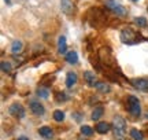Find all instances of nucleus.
Segmentation results:
<instances>
[{"label": "nucleus", "mask_w": 148, "mask_h": 140, "mask_svg": "<svg viewBox=\"0 0 148 140\" xmlns=\"http://www.w3.org/2000/svg\"><path fill=\"white\" fill-rule=\"evenodd\" d=\"M75 82H77V74L73 73V71L67 73V75H66V85L71 88L73 85H75Z\"/></svg>", "instance_id": "obj_10"}, {"label": "nucleus", "mask_w": 148, "mask_h": 140, "mask_svg": "<svg viewBox=\"0 0 148 140\" xmlns=\"http://www.w3.org/2000/svg\"><path fill=\"white\" fill-rule=\"evenodd\" d=\"M37 95H38L40 97H44V99L49 96V93H48V89H47V88H38V91H37Z\"/></svg>", "instance_id": "obj_21"}, {"label": "nucleus", "mask_w": 148, "mask_h": 140, "mask_svg": "<svg viewBox=\"0 0 148 140\" xmlns=\"http://www.w3.org/2000/svg\"><path fill=\"white\" fill-rule=\"evenodd\" d=\"M11 51H12L14 54H19V52H22V43L19 41V40H15V41L12 43V45H11Z\"/></svg>", "instance_id": "obj_17"}, {"label": "nucleus", "mask_w": 148, "mask_h": 140, "mask_svg": "<svg viewBox=\"0 0 148 140\" xmlns=\"http://www.w3.org/2000/svg\"><path fill=\"white\" fill-rule=\"evenodd\" d=\"M53 118H55V121L60 122V121L64 119V113L60 111V110H55V111H53Z\"/></svg>", "instance_id": "obj_19"}, {"label": "nucleus", "mask_w": 148, "mask_h": 140, "mask_svg": "<svg viewBox=\"0 0 148 140\" xmlns=\"http://www.w3.org/2000/svg\"><path fill=\"white\" fill-rule=\"evenodd\" d=\"M8 113L11 115H14V117H18V118H22L23 115H25V108L22 107L21 103H14V104H11L10 108H8Z\"/></svg>", "instance_id": "obj_4"}, {"label": "nucleus", "mask_w": 148, "mask_h": 140, "mask_svg": "<svg viewBox=\"0 0 148 140\" xmlns=\"http://www.w3.org/2000/svg\"><path fill=\"white\" fill-rule=\"evenodd\" d=\"M66 60H67L69 63H71V65L77 63V62H78V55H77V52H75V51L67 52V54H66Z\"/></svg>", "instance_id": "obj_14"}, {"label": "nucleus", "mask_w": 148, "mask_h": 140, "mask_svg": "<svg viewBox=\"0 0 148 140\" xmlns=\"http://www.w3.org/2000/svg\"><path fill=\"white\" fill-rule=\"evenodd\" d=\"M127 110H129V113L132 114L133 117H138L140 115L141 108H140V102H138V99L136 96L127 97Z\"/></svg>", "instance_id": "obj_1"}, {"label": "nucleus", "mask_w": 148, "mask_h": 140, "mask_svg": "<svg viewBox=\"0 0 148 140\" xmlns=\"http://www.w3.org/2000/svg\"><path fill=\"white\" fill-rule=\"evenodd\" d=\"M67 99H69V96H67L64 92H58V93H56V100H58V102H60V100H67Z\"/></svg>", "instance_id": "obj_23"}, {"label": "nucleus", "mask_w": 148, "mask_h": 140, "mask_svg": "<svg viewBox=\"0 0 148 140\" xmlns=\"http://www.w3.org/2000/svg\"><path fill=\"white\" fill-rule=\"evenodd\" d=\"M111 129V125L107 124V122H99V124L96 125V132H99V133H107L108 130Z\"/></svg>", "instance_id": "obj_13"}, {"label": "nucleus", "mask_w": 148, "mask_h": 140, "mask_svg": "<svg viewBox=\"0 0 148 140\" xmlns=\"http://www.w3.org/2000/svg\"><path fill=\"white\" fill-rule=\"evenodd\" d=\"M38 133L41 136H44V137H47V139H51L53 136V132L51 128H48V126H42V128H40L38 129Z\"/></svg>", "instance_id": "obj_15"}, {"label": "nucleus", "mask_w": 148, "mask_h": 140, "mask_svg": "<svg viewBox=\"0 0 148 140\" xmlns=\"http://www.w3.org/2000/svg\"><path fill=\"white\" fill-rule=\"evenodd\" d=\"M112 125H114V133H115V136L122 137V135L125 133V119L122 117H119V115H116L112 119Z\"/></svg>", "instance_id": "obj_3"}, {"label": "nucleus", "mask_w": 148, "mask_h": 140, "mask_svg": "<svg viewBox=\"0 0 148 140\" xmlns=\"http://www.w3.org/2000/svg\"><path fill=\"white\" fill-rule=\"evenodd\" d=\"M5 3H7V4H10V0H5Z\"/></svg>", "instance_id": "obj_26"}, {"label": "nucleus", "mask_w": 148, "mask_h": 140, "mask_svg": "<svg viewBox=\"0 0 148 140\" xmlns=\"http://www.w3.org/2000/svg\"><path fill=\"white\" fill-rule=\"evenodd\" d=\"M119 140H122V139H119Z\"/></svg>", "instance_id": "obj_29"}, {"label": "nucleus", "mask_w": 148, "mask_h": 140, "mask_svg": "<svg viewBox=\"0 0 148 140\" xmlns=\"http://www.w3.org/2000/svg\"><path fill=\"white\" fill-rule=\"evenodd\" d=\"M103 113H104V108L101 107V106L96 107L95 110H93V113H92V119H93V121H97V119L103 115Z\"/></svg>", "instance_id": "obj_16"}, {"label": "nucleus", "mask_w": 148, "mask_h": 140, "mask_svg": "<svg viewBox=\"0 0 148 140\" xmlns=\"http://www.w3.org/2000/svg\"><path fill=\"white\" fill-rule=\"evenodd\" d=\"M60 8L66 15H71L74 12V3L71 0H60Z\"/></svg>", "instance_id": "obj_7"}, {"label": "nucleus", "mask_w": 148, "mask_h": 140, "mask_svg": "<svg viewBox=\"0 0 148 140\" xmlns=\"http://www.w3.org/2000/svg\"><path fill=\"white\" fill-rule=\"evenodd\" d=\"M130 136L133 137V140H143V133L137 129H132L130 130Z\"/></svg>", "instance_id": "obj_18"}, {"label": "nucleus", "mask_w": 148, "mask_h": 140, "mask_svg": "<svg viewBox=\"0 0 148 140\" xmlns=\"http://www.w3.org/2000/svg\"><path fill=\"white\" fill-rule=\"evenodd\" d=\"M134 23L141 27H145L147 26V19H145V18H136V19H134Z\"/></svg>", "instance_id": "obj_22"}, {"label": "nucleus", "mask_w": 148, "mask_h": 140, "mask_svg": "<svg viewBox=\"0 0 148 140\" xmlns=\"http://www.w3.org/2000/svg\"><path fill=\"white\" fill-rule=\"evenodd\" d=\"M132 85L138 91L148 92V78H136L132 80Z\"/></svg>", "instance_id": "obj_5"}, {"label": "nucleus", "mask_w": 148, "mask_h": 140, "mask_svg": "<svg viewBox=\"0 0 148 140\" xmlns=\"http://www.w3.org/2000/svg\"><path fill=\"white\" fill-rule=\"evenodd\" d=\"M107 7H108L110 10H112V12H115L116 15H119V16H125L126 15V12H127L122 5L115 4L114 1H107Z\"/></svg>", "instance_id": "obj_6"}, {"label": "nucleus", "mask_w": 148, "mask_h": 140, "mask_svg": "<svg viewBox=\"0 0 148 140\" xmlns=\"http://www.w3.org/2000/svg\"><path fill=\"white\" fill-rule=\"evenodd\" d=\"M1 70L5 71V73H8V71H11V65L8 62H1Z\"/></svg>", "instance_id": "obj_24"}, {"label": "nucleus", "mask_w": 148, "mask_h": 140, "mask_svg": "<svg viewBox=\"0 0 148 140\" xmlns=\"http://www.w3.org/2000/svg\"><path fill=\"white\" fill-rule=\"evenodd\" d=\"M95 88L97 89V92H100V93H107V92H110V85L106 84V82H103V81H97V84L95 85Z\"/></svg>", "instance_id": "obj_12"}, {"label": "nucleus", "mask_w": 148, "mask_h": 140, "mask_svg": "<svg viewBox=\"0 0 148 140\" xmlns=\"http://www.w3.org/2000/svg\"><path fill=\"white\" fill-rule=\"evenodd\" d=\"M66 49H67V44H66V37L60 36L58 41V51L59 54H66Z\"/></svg>", "instance_id": "obj_11"}, {"label": "nucleus", "mask_w": 148, "mask_h": 140, "mask_svg": "<svg viewBox=\"0 0 148 140\" xmlns=\"http://www.w3.org/2000/svg\"><path fill=\"white\" fill-rule=\"evenodd\" d=\"M81 133L84 136H92L93 135V129L89 128V126H86V125H82L81 126Z\"/></svg>", "instance_id": "obj_20"}, {"label": "nucleus", "mask_w": 148, "mask_h": 140, "mask_svg": "<svg viewBox=\"0 0 148 140\" xmlns=\"http://www.w3.org/2000/svg\"><path fill=\"white\" fill-rule=\"evenodd\" d=\"M121 41L125 44H134L137 43V34L133 32L130 27H126L121 32Z\"/></svg>", "instance_id": "obj_2"}, {"label": "nucleus", "mask_w": 148, "mask_h": 140, "mask_svg": "<svg viewBox=\"0 0 148 140\" xmlns=\"http://www.w3.org/2000/svg\"><path fill=\"white\" fill-rule=\"evenodd\" d=\"M84 80L86 81V84L89 86H95L97 84V78H96V75L93 71H90V70H86L84 73Z\"/></svg>", "instance_id": "obj_9"}, {"label": "nucleus", "mask_w": 148, "mask_h": 140, "mask_svg": "<svg viewBox=\"0 0 148 140\" xmlns=\"http://www.w3.org/2000/svg\"><path fill=\"white\" fill-rule=\"evenodd\" d=\"M16 140H29V139H27L26 136H19V137H18Z\"/></svg>", "instance_id": "obj_25"}, {"label": "nucleus", "mask_w": 148, "mask_h": 140, "mask_svg": "<svg viewBox=\"0 0 148 140\" xmlns=\"http://www.w3.org/2000/svg\"><path fill=\"white\" fill-rule=\"evenodd\" d=\"M29 107H30V110H32V113L34 114V115H42V114L45 113V108H44V106H42L41 103L38 102H30V104H29Z\"/></svg>", "instance_id": "obj_8"}, {"label": "nucleus", "mask_w": 148, "mask_h": 140, "mask_svg": "<svg viewBox=\"0 0 148 140\" xmlns=\"http://www.w3.org/2000/svg\"><path fill=\"white\" fill-rule=\"evenodd\" d=\"M133 1H136V0H133Z\"/></svg>", "instance_id": "obj_28"}, {"label": "nucleus", "mask_w": 148, "mask_h": 140, "mask_svg": "<svg viewBox=\"0 0 148 140\" xmlns=\"http://www.w3.org/2000/svg\"><path fill=\"white\" fill-rule=\"evenodd\" d=\"M79 140H85V139H79Z\"/></svg>", "instance_id": "obj_27"}]
</instances>
